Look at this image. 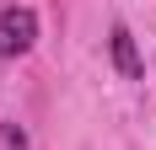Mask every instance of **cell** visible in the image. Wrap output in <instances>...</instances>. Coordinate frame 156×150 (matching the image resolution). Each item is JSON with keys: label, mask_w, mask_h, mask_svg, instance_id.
<instances>
[{"label": "cell", "mask_w": 156, "mask_h": 150, "mask_svg": "<svg viewBox=\"0 0 156 150\" xmlns=\"http://www.w3.org/2000/svg\"><path fill=\"white\" fill-rule=\"evenodd\" d=\"M38 43V11L32 5H5L0 11V59H22Z\"/></svg>", "instance_id": "6da1fadb"}, {"label": "cell", "mask_w": 156, "mask_h": 150, "mask_svg": "<svg viewBox=\"0 0 156 150\" xmlns=\"http://www.w3.org/2000/svg\"><path fill=\"white\" fill-rule=\"evenodd\" d=\"M108 54H113V70L124 75V80H145V59H140V48H135V32H129L124 22L108 32Z\"/></svg>", "instance_id": "7a4b0ae2"}, {"label": "cell", "mask_w": 156, "mask_h": 150, "mask_svg": "<svg viewBox=\"0 0 156 150\" xmlns=\"http://www.w3.org/2000/svg\"><path fill=\"white\" fill-rule=\"evenodd\" d=\"M0 150H32V145H27V134H22L16 123H5V118H0Z\"/></svg>", "instance_id": "3957f363"}]
</instances>
